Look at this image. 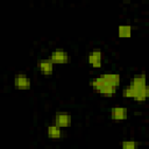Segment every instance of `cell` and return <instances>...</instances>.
<instances>
[{"mask_svg": "<svg viewBox=\"0 0 149 149\" xmlns=\"http://www.w3.org/2000/svg\"><path fill=\"white\" fill-rule=\"evenodd\" d=\"M90 86L93 87L95 91H98L100 95L106 97V98H109V97L115 95L116 90H118V87H114V86H111V85L106 84L104 81V79L101 78V76L91 79L90 80Z\"/></svg>", "mask_w": 149, "mask_h": 149, "instance_id": "1", "label": "cell"}, {"mask_svg": "<svg viewBox=\"0 0 149 149\" xmlns=\"http://www.w3.org/2000/svg\"><path fill=\"white\" fill-rule=\"evenodd\" d=\"M49 59L54 63V65L55 64H66L70 61V56H69V54L65 50L57 49V50H54L50 54Z\"/></svg>", "mask_w": 149, "mask_h": 149, "instance_id": "2", "label": "cell"}, {"mask_svg": "<svg viewBox=\"0 0 149 149\" xmlns=\"http://www.w3.org/2000/svg\"><path fill=\"white\" fill-rule=\"evenodd\" d=\"M87 62L92 68L99 69L102 65V51L99 49H94L88 52L87 55Z\"/></svg>", "mask_w": 149, "mask_h": 149, "instance_id": "3", "label": "cell"}, {"mask_svg": "<svg viewBox=\"0 0 149 149\" xmlns=\"http://www.w3.org/2000/svg\"><path fill=\"white\" fill-rule=\"evenodd\" d=\"M14 87L17 90H29L31 87V79L26 74H16L14 77Z\"/></svg>", "mask_w": 149, "mask_h": 149, "instance_id": "4", "label": "cell"}, {"mask_svg": "<svg viewBox=\"0 0 149 149\" xmlns=\"http://www.w3.org/2000/svg\"><path fill=\"white\" fill-rule=\"evenodd\" d=\"M54 125L59 128H68L72 125V116L68 113H58L54 116Z\"/></svg>", "mask_w": 149, "mask_h": 149, "instance_id": "5", "label": "cell"}, {"mask_svg": "<svg viewBox=\"0 0 149 149\" xmlns=\"http://www.w3.org/2000/svg\"><path fill=\"white\" fill-rule=\"evenodd\" d=\"M109 116L115 121H123L128 118V109L123 106H115L109 109Z\"/></svg>", "mask_w": 149, "mask_h": 149, "instance_id": "6", "label": "cell"}, {"mask_svg": "<svg viewBox=\"0 0 149 149\" xmlns=\"http://www.w3.org/2000/svg\"><path fill=\"white\" fill-rule=\"evenodd\" d=\"M101 78L104 79V81L106 84H108L111 86H114V87H119L120 86L121 77L116 72H106V73H102L101 74Z\"/></svg>", "mask_w": 149, "mask_h": 149, "instance_id": "7", "label": "cell"}, {"mask_svg": "<svg viewBox=\"0 0 149 149\" xmlns=\"http://www.w3.org/2000/svg\"><path fill=\"white\" fill-rule=\"evenodd\" d=\"M37 68L40 72H42L45 76H50L54 72V63L49 58H43L37 62Z\"/></svg>", "mask_w": 149, "mask_h": 149, "instance_id": "8", "label": "cell"}, {"mask_svg": "<svg viewBox=\"0 0 149 149\" xmlns=\"http://www.w3.org/2000/svg\"><path fill=\"white\" fill-rule=\"evenodd\" d=\"M129 85H132L133 87H135L139 91L147 88L148 85H147V80H146V74L144 73H141L139 76L133 77L132 80H130V83H129Z\"/></svg>", "mask_w": 149, "mask_h": 149, "instance_id": "9", "label": "cell"}, {"mask_svg": "<svg viewBox=\"0 0 149 149\" xmlns=\"http://www.w3.org/2000/svg\"><path fill=\"white\" fill-rule=\"evenodd\" d=\"M47 135L49 139H52V140H58L62 137V128H59L58 126L56 125H49L47 127Z\"/></svg>", "mask_w": 149, "mask_h": 149, "instance_id": "10", "label": "cell"}, {"mask_svg": "<svg viewBox=\"0 0 149 149\" xmlns=\"http://www.w3.org/2000/svg\"><path fill=\"white\" fill-rule=\"evenodd\" d=\"M133 33V27L130 24H121L118 27V36L120 38H129Z\"/></svg>", "mask_w": 149, "mask_h": 149, "instance_id": "11", "label": "cell"}, {"mask_svg": "<svg viewBox=\"0 0 149 149\" xmlns=\"http://www.w3.org/2000/svg\"><path fill=\"white\" fill-rule=\"evenodd\" d=\"M121 149H140V144L134 140H125L121 142Z\"/></svg>", "mask_w": 149, "mask_h": 149, "instance_id": "12", "label": "cell"}]
</instances>
